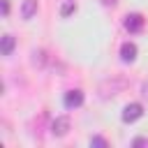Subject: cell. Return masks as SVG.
<instances>
[{"instance_id": "7", "label": "cell", "mask_w": 148, "mask_h": 148, "mask_svg": "<svg viewBox=\"0 0 148 148\" xmlns=\"http://www.w3.org/2000/svg\"><path fill=\"white\" fill-rule=\"evenodd\" d=\"M14 46H16L14 35H2V37H0V51H2V56H12Z\"/></svg>"}, {"instance_id": "13", "label": "cell", "mask_w": 148, "mask_h": 148, "mask_svg": "<svg viewBox=\"0 0 148 148\" xmlns=\"http://www.w3.org/2000/svg\"><path fill=\"white\" fill-rule=\"evenodd\" d=\"M9 14V0H2V16Z\"/></svg>"}, {"instance_id": "14", "label": "cell", "mask_w": 148, "mask_h": 148, "mask_svg": "<svg viewBox=\"0 0 148 148\" xmlns=\"http://www.w3.org/2000/svg\"><path fill=\"white\" fill-rule=\"evenodd\" d=\"M99 2H102V5H104V7H113V5H116V2H118V0H99Z\"/></svg>"}, {"instance_id": "10", "label": "cell", "mask_w": 148, "mask_h": 148, "mask_svg": "<svg viewBox=\"0 0 148 148\" xmlns=\"http://www.w3.org/2000/svg\"><path fill=\"white\" fill-rule=\"evenodd\" d=\"M90 146H99V148H106V146H109V141H106L104 136H92V139H90Z\"/></svg>"}, {"instance_id": "9", "label": "cell", "mask_w": 148, "mask_h": 148, "mask_svg": "<svg viewBox=\"0 0 148 148\" xmlns=\"http://www.w3.org/2000/svg\"><path fill=\"white\" fill-rule=\"evenodd\" d=\"M74 12H76V2H74V0H67V2L60 7V16H62V18L69 16V14H74Z\"/></svg>"}, {"instance_id": "8", "label": "cell", "mask_w": 148, "mask_h": 148, "mask_svg": "<svg viewBox=\"0 0 148 148\" xmlns=\"http://www.w3.org/2000/svg\"><path fill=\"white\" fill-rule=\"evenodd\" d=\"M35 14H37V0H23V5H21V16H23L25 21H30Z\"/></svg>"}, {"instance_id": "5", "label": "cell", "mask_w": 148, "mask_h": 148, "mask_svg": "<svg viewBox=\"0 0 148 148\" xmlns=\"http://www.w3.org/2000/svg\"><path fill=\"white\" fill-rule=\"evenodd\" d=\"M83 90H79V88H74V90H67L65 92V97H62V104H65V109H79L81 104H83Z\"/></svg>"}, {"instance_id": "2", "label": "cell", "mask_w": 148, "mask_h": 148, "mask_svg": "<svg viewBox=\"0 0 148 148\" xmlns=\"http://www.w3.org/2000/svg\"><path fill=\"white\" fill-rule=\"evenodd\" d=\"M141 116H143V106H141L139 102H130V104L123 109V113H120L123 123H136Z\"/></svg>"}, {"instance_id": "1", "label": "cell", "mask_w": 148, "mask_h": 148, "mask_svg": "<svg viewBox=\"0 0 148 148\" xmlns=\"http://www.w3.org/2000/svg\"><path fill=\"white\" fill-rule=\"evenodd\" d=\"M125 88H127V81H123V79H106V81L99 86V97H104V99L116 97V95L123 92Z\"/></svg>"}, {"instance_id": "11", "label": "cell", "mask_w": 148, "mask_h": 148, "mask_svg": "<svg viewBox=\"0 0 148 148\" xmlns=\"http://www.w3.org/2000/svg\"><path fill=\"white\" fill-rule=\"evenodd\" d=\"M32 56H35V58H32V65H39V67H42V65H44V51H35Z\"/></svg>"}, {"instance_id": "12", "label": "cell", "mask_w": 148, "mask_h": 148, "mask_svg": "<svg viewBox=\"0 0 148 148\" xmlns=\"http://www.w3.org/2000/svg\"><path fill=\"white\" fill-rule=\"evenodd\" d=\"M132 146H148V139H143V136H136V139L132 141Z\"/></svg>"}, {"instance_id": "6", "label": "cell", "mask_w": 148, "mask_h": 148, "mask_svg": "<svg viewBox=\"0 0 148 148\" xmlns=\"http://www.w3.org/2000/svg\"><path fill=\"white\" fill-rule=\"evenodd\" d=\"M120 60L123 62H134L136 60V44L134 42H123L120 44Z\"/></svg>"}, {"instance_id": "3", "label": "cell", "mask_w": 148, "mask_h": 148, "mask_svg": "<svg viewBox=\"0 0 148 148\" xmlns=\"http://www.w3.org/2000/svg\"><path fill=\"white\" fill-rule=\"evenodd\" d=\"M69 127H72L69 118H67V116H58V118L51 123V134H53V136H58V139H62V136H67V134H69Z\"/></svg>"}, {"instance_id": "4", "label": "cell", "mask_w": 148, "mask_h": 148, "mask_svg": "<svg viewBox=\"0 0 148 148\" xmlns=\"http://www.w3.org/2000/svg\"><path fill=\"white\" fill-rule=\"evenodd\" d=\"M143 25H146V18L141 16V14H127L125 16V30L127 32H132V35H136V32H141L143 30Z\"/></svg>"}]
</instances>
